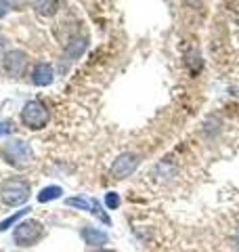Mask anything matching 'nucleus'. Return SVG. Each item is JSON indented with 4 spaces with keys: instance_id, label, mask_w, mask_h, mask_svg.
I'll return each instance as SVG.
<instances>
[{
    "instance_id": "8",
    "label": "nucleus",
    "mask_w": 239,
    "mask_h": 252,
    "mask_svg": "<svg viewBox=\"0 0 239 252\" xmlns=\"http://www.w3.org/2000/svg\"><path fill=\"white\" fill-rule=\"evenodd\" d=\"M82 238L92 248H101V246H105V244L109 242L107 233L101 231V229H94V227H84V229H82Z\"/></svg>"
},
{
    "instance_id": "14",
    "label": "nucleus",
    "mask_w": 239,
    "mask_h": 252,
    "mask_svg": "<svg viewBox=\"0 0 239 252\" xmlns=\"http://www.w3.org/2000/svg\"><path fill=\"white\" fill-rule=\"evenodd\" d=\"M6 2V6H9V9H19V6H23L28 2V0H4Z\"/></svg>"
},
{
    "instance_id": "16",
    "label": "nucleus",
    "mask_w": 239,
    "mask_h": 252,
    "mask_svg": "<svg viewBox=\"0 0 239 252\" xmlns=\"http://www.w3.org/2000/svg\"><path fill=\"white\" fill-rule=\"evenodd\" d=\"M6 9H9V6H6V2H4V0H0V17H4Z\"/></svg>"
},
{
    "instance_id": "11",
    "label": "nucleus",
    "mask_w": 239,
    "mask_h": 252,
    "mask_svg": "<svg viewBox=\"0 0 239 252\" xmlns=\"http://www.w3.org/2000/svg\"><path fill=\"white\" fill-rule=\"evenodd\" d=\"M86 49V40L84 38H76V40H71L69 42V46H67V51H65V59H76V57H80L82 55V51Z\"/></svg>"
},
{
    "instance_id": "10",
    "label": "nucleus",
    "mask_w": 239,
    "mask_h": 252,
    "mask_svg": "<svg viewBox=\"0 0 239 252\" xmlns=\"http://www.w3.org/2000/svg\"><path fill=\"white\" fill-rule=\"evenodd\" d=\"M61 193H63V189H61L59 185H49V187L40 189V193H38V202H40V204L53 202V200L61 198Z\"/></svg>"
},
{
    "instance_id": "2",
    "label": "nucleus",
    "mask_w": 239,
    "mask_h": 252,
    "mask_svg": "<svg viewBox=\"0 0 239 252\" xmlns=\"http://www.w3.org/2000/svg\"><path fill=\"white\" fill-rule=\"evenodd\" d=\"M0 195L6 206H19L30 198V185L23 179H9L0 187Z\"/></svg>"
},
{
    "instance_id": "13",
    "label": "nucleus",
    "mask_w": 239,
    "mask_h": 252,
    "mask_svg": "<svg viewBox=\"0 0 239 252\" xmlns=\"http://www.w3.org/2000/svg\"><path fill=\"white\" fill-rule=\"evenodd\" d=\"M105 206H107L109 210H116V208L120 206V195H118L116 191H109V193L105 195Z\"/></svg>"
},
{
    "instance_id": "17",
    "label": "nucleus",
    "mask_w": 239,
    "mask_h": 252,
    "mask_svg": "<svg viewBox=\"0 0 239 252\" xmlns=\"http://www.w3.org/2000/svg\"><path fill=\"white\" fill-rule=\"evenodd\" d=\"M99 252H114V250H99Z\"/></svg>"
},
{
    "instance_id": "6",
    "label": "nucleus",
    "mask_w": 239,
    "mask_h": 252,
    "mask_svg": "<svg viewBox=\"0 0 239 252\" xmlns=\"http://www.w3.org/2000/svg\"><path fill=\"white\" fill-rule=\"evenodd\" d=\"M4 72L9 74L11 78H19L23 76V72H26V63H28V57H26V53L23 51H17V49H13L4 55Z\"/></svg>"
},
{
    "instance_id": "7",
    "label": "nucleus",
    "mask_w": 239,
    "mask_h": 252,
    "mask_svg": "<svg viewBox=\"0 0 239 252\" xmlns=\"http://www.w3.org/2000/svg\"><path fill=\"white\" fill-rule=\"evenodd\" d=\"M53 80H55V72L49 63H38L34 72H31V82L36 86H49L53 84Z\"/></svg>"
},
{
    "instance_id": "1",
    "label": "nucleus",
    "mask_w": 239,
    "mask_h": 252,
    "mask_svg": "<svg viewBox=\"0 0 239 252\" xmlns=\"http://www.w3.org/2000/svg\"><path fill=\"white\" fill-rule=\"evenodd\" d=\"M49 120H51V112L42 101H36V99L28 101L21 109V122H23V126H28L31 130L44 128V126L49 124Z\"/></svg>"
},
{
    "instance_id": "5",
    "label": "nucleus",
    "mask_w": 239,
    "mask_h": 252,
    "mask_svg": "<svg viewBox=\"0 0 239 252\" xmlns=\"http://www.w3.org/2000/svg\"><path fill=\"white\" fill-rule=\"evenodd\" d=\"M137 166H139V156L126 152L122 156H118V160L114 162V166H111V177L114 179H126L137 170Z\"/></svg>"
},
{
    "instance_id": "12",
    "label": "nucleus",
    "mask_w": 239,
    "mask_h": 252,
    "mask_svg": "<svg viewBox=\"0 0 239 252\" xmlns=\"http://www.w3.org/2000/svg\"><path fill=\"white\" fill-rule=\"evenodd\" d=\"M30 210H31V208H28V206H26V208H23V210H19V212H17V215H13V217H9V219H4V220H2V223H0V231H6V229H9V227L13 225V223H17V220H19V219H21L23 215H28V212H30Z\"/></svg>"
},
{
    "instance_id": "9",
    "label": "nucleus",
    "mask_w": 239,
    "mask_h": 252,
    "mask_svg": "<svg viewBox=\"0 0 239 252\" xmlns=\"http://www.w3.org/2000/svg\"><path fill=\"white\" fill-rule=\"evenodd\" d=\"M30 4L34 6V11L38 15H44V17L55 15L59 9V0H30Z\"/></svg>"
},
{
    "instance_id": "15",
    "label": "nucleus",
    "mask_w": 239,
    "mask_h": 252,
    "mask_svg": "<svg viewBox=\"0 0 239 252\" xmlns=\"http://www.w3.org/2000/svg\"><path fill=\"white\" fill-rule=\"evenodd\" d=\"M13 130V126L11 122H0V137H4V135H9V132Z\"/></svg>"
},
{
    "instance_id": "3",
    "label": "nucleus",
    "mask_w": 239,
    "mask_h": 252,
    "mask_svg": "<svg viewBox=\"0 0 239 252\" xmlns=\"http://www.w3.org/2000/svg\"><path fill=\"white\" fill-rule=\"evenodd\" d=\"M42 225L38 223V220H23V223H19L17 227H15V231H13V242L17 244V246H23V248H30V246H34V244L42 238Z\"/></svg>"
},
{
    "instance_id": "4",
    "label": "nucleus",
    "mask_w": 239,
    "mask_h": 252,
    "mask_svg": "<svg viewBox=\"0 0 239 252\" xmlns=\"http://www.w3.org/2000/svg\"><path fill=\"white\" fill-rule=\"evenodd\" d=\"M4 160L9 162L11 166L23 168L34 162V152H31L30 143H26V141H11V143H6V147H4Z\"/></svg>"
}]
</instances>
